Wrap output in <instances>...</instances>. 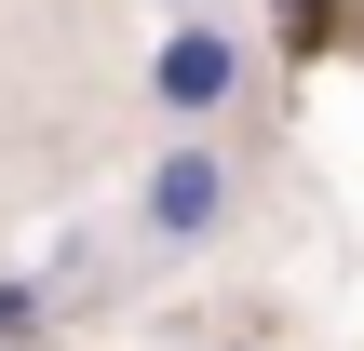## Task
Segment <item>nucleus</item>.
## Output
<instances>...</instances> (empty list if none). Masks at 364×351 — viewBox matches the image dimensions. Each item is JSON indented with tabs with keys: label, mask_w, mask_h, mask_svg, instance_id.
Instances as JSON below:
<instances>
[{
	"label": "nucleus",
	"mask_w": 364,
	"mask_h": 351,
	"mask_svg": "<svg viewBox=\"0 0 364 351\" xmlns=\"http://www.w3.org/2000/svg\"><path fill=\"white\" fill-rule=\"evenodd\" d=\"M216 216H230V162H216V149H162L149 189H135V230H149V243H203Z\"/></svg>",
	"instance_id": "obj_1"
},
{
	"label": "nucleus",
	"mask_w": 364,
	"mask_h": 351,
	"mask_svg": "<svg viewBox=\"0 0 364 351\" xmlns=\"http://www.w3.org/2000/svg\"><path fill=\"white\" fill-rule=\"evenodd\" d=\"M149 95H162L176 122H216V108L243 95V41H230V27H176V41L149 54Z\"/></svg>",
	"instance_id": "obj_2"
},
{
	"label": "nucleus",
	"mask_w": 364,
	"mask_h": 351,
	"mask_svg": "<svg viewBox=\"0 0 364 351\" xmlns=\"http://www.w3.org/2000/svg\"><path fill=\"white\" fill-rule=\"evenodd\" d=\"M27 325H41V298H27V284H0V338H27Z\"/></svg>",
	"instance_id": "obj_3"
},
{
	"label": "nucleus",
	"mask_w": 364,
	"mask_h": 351,
	"mask_svg": "<svg viewBox=\"0 0 364 351\" xmlns=\"http://www.w3.org/2000/svg\"><path fill=\"white\" fill-rule=\"evenodd\" d=\"M284 14H297V27H324V14H338V0H284Z\"/></svg>",
	"instance_id": "obj_4"
}]
</instances>
